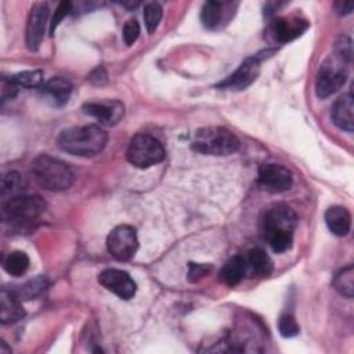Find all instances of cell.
I'll use <instances>...</instances> for the list:
<instances>
[{
    "instance_id": "1f68e13d",
    "label": "cell",
    "mask_w": 354,
    "mask_h": 354,
    "mask_svg": "<svg viewBox=\"0 0 354 354\" xmlns=\"http://www.w3.org/2000/svg\"><path fill=\"white\" fill-rule=\"evenodd\" d=\"M1 101H7V100H12L17 94V84L12 82V79H3L1 80Z\"/></svg>"
},
{
    "instance_id": "ac0fdd59",
    "label": "cell",
    "mask_w": 354,
    "mask_h": 354,
    "mask_svg": "<svg viewBox=\"0 0 354 354\" xmlns=\"http://www.w3.org/2000/svg\"><path fill=\"white\" fill-rule=\"evenodd\" d=\"M248 274L246 259L241 254H236L225 261V264L220 270V281L227 286L238 285L243 277Z\"/></svg>"
},
{
    "instance_id": "d6986e66",
    "label": "cell",
    "mask_w": 354,
    "mask_h": 354,
    "mask_svg": "<svg viewBox=\"0 0 354 354\" xmlns=\"http://www.w3.org/2000/svg\"><path fill=\"white\" fill-rule=\"evenodd\" d=\"M325 223L332 234L344 236L350 231L351 216L346 207L332 206L325 212Z\"/></svg>"
},
{
    "instance_id": "f1b7e54d",
    "label": "cell",
    "mask_w": 354,
    "mask_h": 354,
    "mask_svg": "<svg viewBox=\"0 0 354 354\" xmlns=\"http://www.w3.org/2000/svg\"><path fill=\"white\" fill-rule=\"evenodd\" d=\"M212 271V264H198V263H189L187 279L189 282H198L199 279L205 278Z\"/></svg>"
},
{
    "instance_id": "8992f818",
    "label": "cell",
    "mask_w": 354,
    "mask_h": 354,
    "mask_svg": "<svg viewBox=\"0 0 354 354\" xmlns=\"http://www.w3.org/2000/svg\"><path fill=\"white\" fill-rule=\"evenodd\" d=\"M126 158L133 166L147 169L165 159V148L155 137L140 133L130 140Z\"/></svg>"
},
{
    "instance_id": "44dd1931",
    "label": "cell",
    "mask_w": 354,
    "mask_h": 354,
    "mask_svg": "<svg viewBox=\"0 0 354 354\" xmlns=\"http://www.w3.org/2000/svg\"><path fill=\"white\" fill-rule=\"evenodd\" d=\"M43 93L50 97L55 105H62L68 101L72 91V84L59 76H54L43 84Z\"/></svg>"
},
{
    "instance_id": "8fae6325",
    "label": "cell",
    "mask_w": 354,
    "mask_h": 354,
    "mask_svg": "<svg viewBox=\"0 0 354 354\" xmlns=\"http://www.w3.org/2000/svg\"><path fill=\"white\" fill-rule=\"evenodd\" d=\"M292 173L281 165H263L259 169V184L268 192L279 194L292 187Z\"/></svg>"
},
{
    "instance_id": "83f0119b",
    "label": "cell",
    "mask_w": 354,
    "mask_h": 354,
    "mask_svg": "<svg viewBox=\"0 0 354 354\" xmlns=\"http://www.w3.org/2000/svg\"><path fill=\"white\" fill-rule=\"evenodd\" d=\"M278 330L283 337H293L299 333L300 326L292 314H283L278 319Z\"/></svg>"
},
{
    "instance_id": "603a6c76",
    "label": "cell",
    "mask_w": 354,
    "mask_h": 354,
    "mask_svg": "<svg viewBox=\"0 0 354 354\" xmlns=\"http://www.w3.org/2000/svg\"><path fill=\"white\" fill-rule=\"evenodd\" d=\"M3 268L12 277H21L29 268V257L25 252L14 250L4 257Z\"/></svg>"
},
{
    "instance_id": "7402d4cb",
    "label": "cell",
    "mask_w": 354,
    "mask_h": 354,
    "mask_svg": "<svg viewBox=\"0 0 354 354\" xmlns=\"http://www.w3.org/2000/svg\"><path fill=\"white\" fill-rule=\"evenodd\" d=\"M332 286L339 295H342L347 299H351L354 295V268H353V266H347L346 268H342L333 277Z\"/></svg>"
},
{
    "instance_id": "9a60e30c",
    "label": "cell",
    "mask_w": 354,
    "mask_h": 354,
    "mask_svg": "<svg viewBox=\"0 0 354 354\" xmlns=\"http://www.w3.org/2000/svg\"><path fill=\"white\" fill-rule=\"evenodd\" d=\"M232 4L221 1H207L202 7L201 21L207 29H217L227 24L232 15Z\"/></svg>"
},
{
    "instance_id": "6da1fadb",
    "label": "cell",
    "mask_w": 354,
    "mask_h": 354,
    "mask_svg": "<svg viewBox=\"0 0 354 354\" xmlns=\"http://www.w3.org/2000/svg\"><path fill=\"white\" fill-rule=\"evenodd\" d=\"M296 221L295 212L285 205L272 206L266 212L263 218V234L264 239L275 253H283L290 249Z\"/></svg>"
},
{
    "instance_id": "f546056e",
    "label": "cell",
    "mask_w": 354,
    "mask_h": 354,
    "mask_svg": "<svg viewBox=\"0 0 354 354\" xmlns=\"http://www.w3.org/2000/svg\"><path fill=\"white\" fill-rule=\"evenodd\" d=\"M140 24L136 19H129L123 25V40L127 46H131L140 36Z\"/></svg>"
},
{
    "instance_id": "7c38bea8",
    "label": "cell",
    "mask_w": 354,
    "mask_h": 354,
    "mask_svg": "<svg viewBox=\"0 0 354 354\" xmlns=\"http://www.w3.org/2000/svg\"><path fill=\"white\" fill-rule=\"evenodd\" d=\"M308 24L299 17H281L270 22L267 28V36L272 41L286 43L300 36Z\"/></svg>"
},
{
    "instance_id": "5b68a950",
    "label": "cell",
    "mask_w": 354,
    "mask_h": 354,
    "mask_svg": "<svg viewBox=\"0 0 354 354\" xmlns=\"http://www.w3.org/2000/svg\"><path fill=\"white\" fill-rule=\"evenodd\" d=\"M350 59L351 58L346 57L337 50L325 58L318 69L315 79V91L319 98H326L335 94L344 84Z\"/></svg>"
},
{
    "instance_id": "7a4b0ae2",
    "label": "cell",
    "mask_w": 354,
    "mask_h": 354,
    "mask_svg": "<svg viewBox=\"0 0 354 354\" xmlns=\"http://www.w3.org/2000/svg\"><path fill=\"white\" fill-rule=\"evenodd\" d=\"M106 133L95 124L71 127L64 130L58 137L59 147L76 156H94L106 145Z\"/></svg>"
},
{
    "instance_id": "484cf974",
    "label": "cell",
    "mask_w": 354,
    "mask_h": 354,
    "mask_svg": "<svg viewBox=\"0 0 354 354\" xmlns=\"http://www.w3.org/2000/svg\"><path fill=\"white\" fill-rule=\"evenodd\" d=\"M12 82L17 86L33 88V87H40L43 84V72L41 71H24L17 75H14Z\"/></svg>"
},
{
    "instance_id": "277c9868",
    "label": "cell",
    "mask_w": 354,
    "mask_h": 354,
    "mask_svg": "<svg viewBox=\"0 0 354 354\" xmlns=\"http://www.w3.org/2000/svg\"><path fill=\"white\" fill-rule=\"evenodd\" d=\"M239 145L241 142L234 133L217 126L199 129L192 141L194 151L214 156H227L235 153L239 149Z\"/></svg>"
},
{
    "instance_id": "d4e9b609",
    "label": "cell",
    "mask_w": 354,
    "mask_h": 354,
    "mask_svg": "<svg viewBox=\"0 0 354 354\" xmlns=\"http://www.w3.org/2000/svg\"><path fill=\"white\" fill-rule=\"evenodd\" d=\"M46 288V279L43 277H39L36 279H32L26 282L25 285H21L18 289L12 290L21 300H30L36 297L39 293H41Z\"/></svg>"
},
{
    "instance_id": "cb8c5ba5",
    "label": "cell",
    "mask_w": 354,
    "mask_h": 354,
    "mask_svg": "<svg viewBox=\"0 0 354 354\" xmlns=\"http://www.w3.org/2000/svg\"><path fill=\"white\" fill-rule=\"evenodd\" d=\"M25 183L17 171H8L1 178V196L7 201L24 195Z\"/></svg>"
},
{
    "instance_id": "ffe728a7",
    "label": "cell",
    "mask_w": 354,
    "mask_h": 354,
    "mask_svg": "<svg viewBox=\"0 0 354 354\" xmlns=\"http://www.w3.org/2000/svg\"><path fill=\"white\" fill-rule=\"evenodd\" d=\"M246 259L248 272L253 277H268L272 272V260L270 256L260 248H254L249 250Z\"/></svg>"
},
{
    "instance_id": "4dcf8cb0",
    "label": "cell",
    "mask_w": 354,
    "mask_h": 354,
    "mask_svg": "<svg viewBox=\"0 0 354 354\" xmlns=\"http://www.w3.org/2000/svg\"><path fill=\"white\" fill-rule=\"evenodd\" d=\"M71 7H72V4L69 1H61L58 4V7L55 10V14H54V17H53V19L50 22V33H54V30L57 29L59 22L64 19V17L69 14Z\"/></svg>"
},
{
    "instance_id": "4316f807",
    "label": "cell",
    "mask_w": 354,
    "mask_h": 354,
    "mask_svg": "<svg viewBox=\"0 0 354 354\" xmlns=\"http://www.w3.org/2000/svg\"><path fill=\"white\" fill-rule=\"evenodd\" d=\"M142 17H144L147 30L149 33H152L156 30L160 19H162V7L158 3H148L144 7Z\"/></svg>"
},
{
    "instance_id": "5bb4252c",
    "label": "cell",
    "mask_w": 354,
    "mask_h": 354,
    "mask_svg": "<svg viewBox=\"0 0 354 354\" xmlns=\"http://www.w3.org/2000/svg\"><path fill=\"white\" fill-rule=\"evenodd\" d=\"M84 113L95 118L101 123L115 124L123 116L124 108L123 104L118 100H104V101H91L83 105Z\"/></svg>"
},
{
    "instance_id": "52a82bcc",
    "label": "cell",
    "mask_w": 354,
    "mask_h": 354,
    "mask_svg": "<svg viewBox=\"0 0 354 354\" xmlns=\"http://www.w3.org/2000/svg\"><path fill=\"white\" fill-rule=\"evenodd\" d=\"M46 209L44 201L37 195H19L7 199L3 206V214L7 220L15 223H29L36 220Z\"/></svg>"
},
{
    "instance_id": "30bf717a",
    "label": "cell",
    "mask_w": 354,
    "mask_h": 354,
    "mask_svg": "<svg viewBox=\"0 0 354 354\" xmlns=\"http://www.w3.org/2000/svg\"><path fill=\"white\" fill-rule=\"evenodd\" d=\"M98 282L108 289L109 292L115 293L118 297L123 300H129L136 295L137 285L134 279L122 270L116 268H106L98 275Z\"/></svg>"
},
{
    "instance_id": "e0dca14e",
    "label": "cell",
    "mask_w": 354,
    "mask_h": 354,
    "mask_svg": "<svg viewBox=\"0 0 354 354\" xmlns=\"http://www.w3.org/2000/svg\"><path fill=\"white\" fill-rule=\"evenodd\" d=\"M25 315L21 299L12 292L3 289L0 295V319L1 324H14Z\"/></svg>"
},
{
    "instance_id": "3957f363",
    "label": "cell",
    "mask_w": 354,
    "mask_h": 354,
    "mask_svg": "<svg viewBox=\"0 0 354 354\" xmlns=\"http://www.w3.org/2000/svg\"><path fill=\"white\" fill-rule=\"evenodd\" d=\"M32 174L36 183L48 191H64L73 183L71 167L50 155H40L33 160Z\"/></svg>"
},
{
    "instance_id": "d6a6232c",
    "label": "cell",
    "mask_w": 354,
    "mask_h": 354,
    "mask_svg": "<svg viewBox=\"0 0 354 354\" xmlns=\"http://www.w3.org/2000/svg\"><path fill=\"white\" fill-rule=\"evenodd\" d=\"M336 10L339 14H350L353 11V3L351 1H339L336 3Z\"/></svg>"
},
{
    "instance_id": "9c48e42d",
    "label": "cell",
    "mask_w": 354,
    "mask_h": 354,
    "mask_svg": "<svg viewBox=\"0 0 354 354\" xmlns=\"http://www.w3.org/2000/svg\"><path fill=\"white\" fill-rule=\"evenodd\" d=\"M48 15L50 10L46 3H35L32 6L26 24V46L30 51H36L43 41Z\"/></svg>"
},
{
    "instance_id": "2e32d148",
    "label": "cell",
    "mask_w": 354,
    "mask_h": 354,
    "mask_svg": "<svg viewBox=\"0 0 354 354\" xmlns=\"http://www.w3.org/2000/svg\"><path fill=\"white\" fill-rule=\"evenodd\" d=\"M354 102H353V95L351 94H343L340 95L332 105L330 109V116L333 123L340 127L342 130H346L348 133L353 131L354 126Z\"/></svg>"
},
{
    "instance_id": "ba28073f",
    "label": "cell",
    "mask_w": 354,
    "mask_h": 354,
    "mask_svg": "<svg viewBox=\"0 0 354 354\" xmlns=\"http://www.w3.org/2000/svg\"><path fill=\"white\" fill-rule=\"evenodd\" d=\"M106 249L109 254L119 261H126L131 259L138 249V238L136 230L127 224H120L115 227L108 234Z\"/></svg>"
},
{
    "instance_id": "4fadbf2b",
    "label": "cell",
    "mask_w": 354,
    "mask_h": 354,
    "mask_svg": "<svg viewBox=\"0 0 354 354\" xmlns=\"http://www.w3.org/2000/svg\"><path fill=\"white\" fill-rule=\"evenodd\" d=\"M260 73V64L257 58L245 59L239 68L230 75L225 80H223L218 87L228 90H243L250 86Z\"/></svg>"
}]
</instances>
